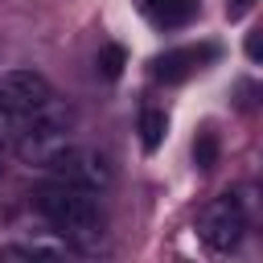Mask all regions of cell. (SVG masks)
I'll return each mask as SVG.
<instances>
[{"mask_svg": "<svg viewBox=\"0 0 263 263\" xmlns=\"http://www.w3.org/2000/svg\"><path fill=\"white\" fill-rule=\"evenodd\" d=\"M37 210L58 226L62 238H70V242L82 247V251L99 247L103 234H107V218H103L95 193H86V189L62 181V177L37 189Z\"/></svg>", "mask_w": 263, "mask_h": 263, "instance_id": "obj_1", "label": "cell"}, {"mask_svg": "<svg viewBox=\"0 0 263 263\" xmlns=\"http://www.w3.org/2000/svg\"><path fill=\"white\" fill-rule=\"evenodd\" d=\"M12 148H16V156H21L25 164H33V168H53L58 156L70 148V111L49 99L41 111L25 115Z\"/></svg>", "mask_w": 263, "mask_h": 263, "instance_id": "obj_2", "label": "cell"}, {"mask_svg": "<svg viewBox=\"0 0 263 263\" xmlns=\"http://www.w3.org/2000/svg\"><path fill=\"white\" fill-rule=\"evenodd\" d=\"M197 234L210 251H234L247 234V210H242V197L234 193H222L214 201H205L201 210V222H197Z\"/></svg>", "mask_w": 263, "mask_h": 263, "instance_id": "obj_3", "label": "cell"}, {"mask_svg": "<svg viewBox=\"0 0 263 263\" xmlns=\"http://www.w3.org/2000/svg\"><path fill=\"white\" fill-rule=\"evenodd\" d=\"M53 173H58L62 181L86 189V193H103V189L115 181V168H111L107 152H99V148H74V144L58 156Z\"/></svg>", "mask_w": 263, "mask_h": 263, "instance_id": "obj_4", "label": "cell"}, {"mask_svg": "<svg viewBox=\"0 0 263 263\" xmlns=\"http://www.w3.org/2000/svg\"><path fill=\"white\" fill-rule=\"evenodd\" d=\"M49 99H53V90H49L45 74H37V70H8V74H0V107H8L16 115H33Z\"/></svg>", "mask_w": 263, "mask_h": 263, "instance_id": "obj_5", "label": "cell"}, {"mask_svg": "<svg viewBox=\"0 0 263 263\" xmlns=\"http://www.w3.org/2000/svg\"><path fill=\"white\" fill-rule=\"evenodd\" d=\"M214 58V45H185V49H168V53H160L156 62H152V74L160 78V82H181V78H189L201 62H210Z\"/></svg>", "mask_w": 263, "mask_h": 263, "instance_id": "obj_6", "label": "cell"}, {"mask_svg": "<svg viewBox=\"0 0 263 263\" xmlns=\"http://www.w3.org/2000/svg\"><path fill=\"white\" fill-rule=\"evenodd\" d=\"M144 8H148V16H152L156 25L177 29V25H185V21L197 12V0H144Z\"/></svg>", "mask_w": 263, "mask_h": 263, "instance_id": "obj_7", "label": "cell"}, {"mask_svg": "<svg viewBox=\"0 0 263 263\" xmlns=\"http://www.w3.org/2000/svg\"><path fill=\"white\" fill-rule=\"evenodd\" d=\"M164 132H168L164 111L148 107V111L140 115V140H144V152H156V148H160V140H164Z\"/></svg>", "mask_w": 263, "mask_h": 263, "instance_id": "obj_8", "label": "cell"}, {"mask_svg": "<svg viewBox=\"0 0 263 263\" xmlns=\"http://www.w3.org/2000/svg\"><path fill=\"white\" fill-rule=\"evenodd\" d=\"M193 164H197L201 173H210V168L218 164V132H214V127H201V132H197V140H193Z\"/></svg>", "mask_w": 263, "mask_h": 263, "instance_id": "obj_9", "label": "cell"}, {"mask_svg": "<svg viewBox=\"0 0 263 263\" xmlns=\"http://www.w3.org/2000/svg\"><path fill=\"white\" fill-rule=\"evenodd\" d=\"M99 70H103V78H119V74H123V49H119V45H103Z\"/></svg>", "mask_w": 263, "mask_h": 263, "instance_id": "obj_10", "label": "cell"}, {"mask_svg": "<svg viewBox=\"0 0 263 263\" xmlns=\"http://www.w3.org/2000/svg\"><path fill=\"white\" fill-rule=\"evenodd\" d=\"M21 123H25V115H16V111H8V107H0V148L16 140V132H21Z\"/></svg>", "mask_w": 263, "mask_h": 263, "instance_id": "obj_11", "label": "cell"}, {"mask_svg": "<svg viewBox=\"0 0 263 263\" xmlns=\"http://www.w3.org/2000/svg\"><path fill=\"white\" fill-rule=\"evenodd\" d=\"M247 58H251L255 66H263V29H255V33L247 37Z\"/></svg>", "mask_w": 263, "mask_h": 263, "instance_id": "obj_12", "label": "cell"}, {"mask_svg": "<svg viewBox=\"0 0 263 263\" xmlns=\"http://www.w3.org/2000/svg\"><path fill=\"white\" fill-rule=\"evenodd\" d=\"M255 0H226V16L230 21H238V16H247V8H251Z\"/></svg>", "mask_w": 263, "mask_h": 263, "instance_id": "obj_13", "label": "cell"}, {"mask_svg": "<svg viewBox=\"0 0 263 263\" xmlns=\"http://www.w3.org/2000/svg\"><path fill=\"white\" fill-rule=\"evenodd\" d=\"M0 173H4V148H0Z\"/></svg>", "mask_w": 263, "mask_h": 263, "instance_id": "obj_14", "label": "cell"}]
</instances>
